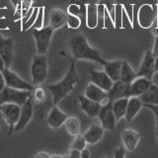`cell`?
Returning <instances> with one entry per match:
<instances>
[{
  "label": "cell",
  "instance_id": "277c9868",
  "mask_svg": "<svg viewBox=\"0 0 158 158\" xmlns=\"http://www.w3.org/2000/svg\"><path fill=\"white\" fill-rule=\"evenodd\" d=\"M32 94L33 91L30 90H21V89L5 86L0 92V104L14 103L19 106H22L32 96Z\"/></svg>",
  "mask_w": 158,
  "mask_h": 158
},
{
  "label": "cell",
  "instance_id": "f6af8a7d",
  "mask_svg": "<svg viewBox=\"0 0 158 158\" xmlns=\"http://www.w3.org/2000/svg\"><path fill=\"white\" fill-rule=\"evenodd\" d=\"M154 72H158V54L155 56V64H154Z\"/></svg>",
  "mask_w": 158,
  "mask_h": 158
},
{
  "label": "cell",
  "instance_id": "e575fe53",
  "mask_svg": "<svg viewBox=\"0 0 158 158\" xmlns=\"http://www.w3.org/2000/svg\"><path fill=\"white\" fill-rule=\"evenodd\" d=\"M34 0H22V5H21V18L25 17V15L32 7V4Z\"/></svg>",
  "mask_w": 158,
  "mask_h": 158
},
{
  "label": "cell",
  "instance_id": "f35d334b",
  "mask_svg": "<svg viewBox=\"0 0 158 158\" xmlns=\"http://www.w3.org/2000/svg\"><path fill=\"white\" fill-rule=\"evenodd\" d=\"M12 2L13 6L15 8V14H16L18 11H20L21 13V5H22V0H10Z\"/></svg>",
  "mask_w": 158,
  "mask_h": 158
},
{
  "label": "cell",
  "instance_id": "44dd1931",
  "mask_svg": "<svg viewBox=\"0 0 158 158\" xmlns=\"http://www.w3.org/2000/svg\"><path fill=\"white\" fill-rule=\"evenodd\" d=\"M104 128L101 125H92L83 135L84 138L89 144H95L100 141L104 136Z\"/></svg>",
  "mask_w": 158,
  "mask_h": 158
},
{
  "label": "cell",
  "instance_id": "e0dca14e",
  "mask_svg": "<svg viewBox=\"0 0 158 158\" xmlns=\"http://www.w3.org/2000/svg\"><path fill=\"white\" fill-rule=\"evenodd\" d=\"M78 100H79V104H80L81 110L85 113L89 118H94L98 117L99 112H100L101 107H102L100 103L91 100V99L87 98L85 95H80L78 97Z\"/></svg>",
  "mask_w": 158,
  "mask_h": 158
},
{
  "label": "cell",
  "instance_id": "d6a6232c",
  "mask_svg": "<svg viewBox=\"0 0 158 158\" xmlns=\"http://www.w3.org/2000/svg\"><path fill=\"white\" fill-rule=\"evenodd\" d=\"M81 22L82 20L79 16L76 15H71V14H67V19H66V25L68 28L70 29H78L81 26Z\"/></svg>",
  "mask_w": 158,
  "mask_h": 158
},
{
  "label": "cell",
  "instance_id": "ffe728a7",
  "mask_svg": "<svg viewBox=\"0 0 158 158\" xmlns=\"http://www.w3.org/2000/svg\"><path fill=\"white\" fill-rule=\"evenodd\" d=\"M143 107V104L139 97H130L127 102V112L125 115V118L127 123H131L135 117L140 111V109Z\"/></svg>",
  "mask_w": 158,
  "mask_h": 158
},
{
  "label": "cell",
  "instance_id": "ab89813d",
  "mask_svg": "<svg viewBox=\"0 0 158 158\" xmlns=\"http://www.w3.org/2000/svg\"><path fill=\"white\" fill-rule=\"evenodd\" d=\"M67 157L69 158H80V151L76 149H69Z\"/></svg>",
  "mask_w": 158,
  "mask_h": 158
},
{
  "label": "cell",
  "instance_id": "7bdbcfd3",
  "mask_svg": "<svg viewBox=\"0 0 158 158\" xmlns=\"http://www.w3.org/2000/svg\"><path fill=\"white\" fill-rule=\"evenodd\" d=\"M35 157H36V158H49V157H51V155H49L48 153H47V152H39V153H37L36 155H35Z\"/></svg>",
  "mask_w": 158,
  "mask_h": 158
},
{
  "label": "cell",
  "instance_id": "3957f363",
  "mask_svg": "<svg viewBox=\"0 0 158 158\" xmlns=\"http://www.w3.org/2000/svg\"><path fill=\"white\" fill-rule=\"evenodd\" d=\"M48 72V63L46 54H36L32 58L31 76L34 86L42 85L46 81Z\"/></svg>",
  "mask_w": 158,
  "mask_h": 158
},
{
  "label": "cell",
  "instance_id": "603a6c76",
  "mask_svg": "<svg viewBox=\"0 0 158 158\" xmlns=\"http://www.w3.org/2000/svg\"><path fill=\"white\" fill-rule=\"evenodd\" d=\"M67 13L60 9H52L49 13V26L54 31L59 28H61L64 24H66Z\"/></svg>",
  "mask_w": 158,
  "mask_h": 158
},
{
  "label": "cell",
  "instance_id": "5bb4252c",
  "mask_svg": "<svg viewBox=\"0 0 158 158\" xmlns=\"http://www.w3.org/2000/svg\"><path fill=\"white\" fill-rule=\"evenodd\" d=\"M67 117L68 116L66 114L63 113L56 105H53L52 108L51 109V111L48 114V118H47L48 126L49 127H52V130L57 131L64 123Z\"/></svg>",
  "mask_w": 158,
  "mask_h": 158
},
{
  "label": "cell",
  "instance_id": "4dcf8cb0",
  "mask_svg": "<svg viewBox=\"0 0 158 158\" xmlns=\"http://www.w3.org/2000/svg\"><path fill=\"white\" fill-rule=\"evenodd\" d=\"M38 12H39V7H34L33 12L29 15L28 18L26 19V21H24V22L21 24V25H22V27H21V30H22V31H27V30L31 29V28L33 27L35 20H36V18H37Z\"/></svg>",
  "mask_w": 158,
  "mask_h": 158
},
{
  "label": "cell",
  "instance_id": "f1b7e54d",
  "mask_svg": "<svg viewBox=\"0 0 158 158\" xmlns=\"http://www.w3.org/2000/svg\"><path fill=\"white\" fill-rule=\"evenodd\" d=\"M64 126L66 131L72 136H75L80 132V122L76 117H67L64 122Z\"/></svg>",
  "mask_w": 158,
  "mask_h": 158
},
{
  "label": "cell",
  "instance_id": "ac0fdd59",
  "mask_svg": "<svg viewBox=\"0 0 158 158\" xmlns=\"http://www.w3.org/2000/svg\"><path fill=\"white\" fill-rule=\"evenodd\" d=\"M152 80L143 76H137L131 83L130 86V97H139L144 94L152 85Z\"/></svg>",
  "mask_w": 158,
  "mask_h": 158
},
{
  "label": "cell",
  "instance_id": "7dc6e473",
  "mask_svg": "<svg viewBox=\"0 0 158 158\" xmlns=\"http://www.w3.org/2000/svg\"><path fill=\"white\" fill-rule=\"evenodd\" d=\"M1 39H2V36H1V35H0V41H1Z\"/></svg>",
  "mask_w": 158,
  "mask_h": 158
},
{
  "label": "cell",
  "instance_id": "83f0119b",
  "mask_svg": "<svg viewBox=\"0 0 158 158\" xmlns=\"http://www.w3.org/2000/svg\"><path fill=\"white\" fill-rule=\"evenodd\" d=\"M136 77H137L136 71L133 70V68L130 65V63H128L127 60H123L120 80L131 84Z\"/></svg>",
  "mask_w": 158,
  "mask_h": 158
},
{
  "label": "cell",
  "instance_id": "8fae6325",
  "mask_svg": "<svg viewBox=\"0 0 158 158\" xmlns=\"http://www.w3.org/2000/svg\"><path fill=\"white\" fill-rule=\"evenodd\" d=\"M157 18V4L149 6L143 5L138 11V22L142 28H149Z\"/></svg>",
  "mask_w": 158,
  "mask_h": 158
},
{
  "label": "cell",
  "instance_id": "ba28073f",
  "mask_svg": "<svg viewBox=\"0 0 158 158\" xmlns=\"http://www.w3.org/2000/svg\"><path fill=\"white\" fill-rule=\"evenodd\" d=\"M98 118L104 130L110 131H113L115 130L118 121L115 117V114L113 112L112 102L109 101L108 103L102 105L101 110L98 115Z\"/></svg>",
  "mask_w": 158,
  "mask_h": 158
},
{
  "label": "cell",
  "instance_id": "4316f807",
  "mask_svg": "<svg viewBox=\"0 0 158 158\" xmlns=\"http://www.w3.org/2000/svg\"><path fill=\"white\" fill-rule=\"evenodd\" d=\"M128 98H121V99H118V100H115L114 102H112L113 112L115 114L117 121L121 120L122 118H125Z\"/></svg>",
  "mask_w": 158,
  "mask_h": 158
},
{
  "label": "cell",
  "instance_id": "d4e9b609",
  "mask_svg": "<svg viewBox=\"0 0 158 158\" xmlns=\"http://www.w3.org/2000/svg\"><path fill=\"white\" fill-rule=\"evenodd\" d=\"M143 105H158V86L152 84L149 89L139 96Z\"/></svg>",
  "mask_w": 158,
  "mask_h": 158
},
{
  "label": "cell",
  "instance_id": "ee69618b",
  "mask_svg": "<svg viewBox=\"0 0 158 158\" xmlns=\"http://www.w3.org/2000/svg\"><path fill=\"white\" fill-rule=\"evenodd\" d=\"M6 86L5 85V81H4V77H3V73L2 71H0V92L2 91V89Z\"/></svg>",
  "mask_w": 158,
  "mask_h": 158
},
{
  "label": "cell",
  "instance_id": "30bf717a",
  "mask_svg": "<svg viewBox=\"0 0 158 158\" xmlns=\"http://www.w3.org/2000/svg\"><path fill=\"white\" fill-rule=\"evenodd\" d=\"M154 64H155V56L152 52V48L146 49L144 56H143L139 69H138V71H136V75L146 77L147 79L152 80L153 75L155 74Z\"/></svg>",
  "mask_w": 158,
  "mask_h": 158
},
{
  "label": "cell",
  "instance_id": "4fadbf2b",
  "mask_svg": "<svg viewBox=\"0 0 158 158\" xmlns=\"http://www.w3.org/2000/svg\"><path fill=\"white\" fill-rule=\"evenodd\" d=\"M130 86L131 84L123 82L122 80H118L114 82L112 88L108 91V98L110 102L121 98H128L130 95Z\"/></svg>",
  "mask_w": 158,
  "mask_h": 158
},
{
  "label": "cell",
  "instance_id": "74e56055",
  "mask_svg": "<svg viewBox=\"0 0 158 158\" xmlns=\"http://www.w3.org/2000/svg\"><path fill=\"white\" fill-rule=\"evenodd\" d=\"M69 3H75L80 7H87L88 4L92 3L91 0H68Z\"/></svg>",
  "mask_w": 158,
  "mask_h": 158
},
{
  "label": "cell",
  "instance_id": "60d3db41",
  "mask_svg": "<svg viewBox=\"0 0 158 158\" xmlns=\"http://www.w3.org/2000/svg\"><path fill=\"white\" fill-rule=\"evenodd\" d=\"M91 156V152L88 148H83V149L80 151V158H89Z\"/></svg>",
  "mask_w": 158,
  "mask_h": 158
},
{
  "label": "cell",
  "instance_id": "f546056e",
  "mask_svg": "<svg viewBox=\"0 0 158 158\" xmlns=\"http://www.w3.org/2000/svg\"><path fill=\"white\" fill-rule=\"evenodd\" d=\"M103 4L104 6L106 7V9L108 10L109 15L112 19V23L113 26L116 27V4H115V0H100V2Z\"/></svg>",
  "mask_w": 158,
  "mask_h": 158
},
{
  "label": "cell",
  "instance_id": "8992f818",
  "mask_svg": "<svg viewBox=\"0 0 158 158\" xmlns=\"http://www.w3.org/2000/svg\"><path fill=\"white\" fill-rule=\"evenodd\" d=\"M20 112H21V106L14 103H3L0 104V113L4 118V121L9 127L8 136H10L14 131V127L18 123Z\"/></svg>",
  "mask_w": 158,
  "mask_h": 158
},
{
  "label": "cell",
  "instance_id": "52a82bcc",
  "mask_svg": "<svg viewBox=\"0 0 158 158\" xmlns=\"http://www.w3.org/2000/svg\"><path fill=\"white\" fill-rule=\"evenodd\" d=\"M2 73H3L5 85L8 87L21 89V90H30V91H33L35 89V86L32 83H29L23 80L16 72L11 70L10 67H5L2 70Z\"/></svg>",
  "mask_w": 158,
  "mask_h": 158
},
{
  "label": "cell",
  "instance_id": "bcb514c9",
  "mask_svg": "<svg viewBox=\"0 0 158 158\" xmlns=\"http://www.w3.org/2000/svg\"><path fill=\"white\" fill-rule=\"evenodd\" d=\"M4 68H5V63L3 61V59L1 58V56H0V71H2Z\"/></svg>",
  "mask_w": 158,
  "mask_h": 158
},
{
  "label": "cell",
  "instance_id": "7402d4cb",
  "mask_svg": "<svg viewBox=\"0 0 158 158\" xmlns=\"http://www.w3.org/2000/svg\"><path fill=\"white\" fill-rule=\"evenodd\" d=\"M122 64L123 59H117V60L107 61L105 65H104V70L114 82L121 79Z\"/></svg>",
  "mask_w": 158,
  "mask_h": 158
},
{
  "label": "cell",
  "instance_id": "7a4b0ae2",
  "mask_svg": "<svg viewBox=\"0 0 158 158\" xmlns=\"http://www.w3.org/2000/svg\"><path fill=\"white\" fill-rule=\"evenodd\" d=\"M69 48L74 60L85 59V60L100 63L103 66L107 62L102 57L100 51L91 47L83 35H76L69 40Z\"/></svg>",
  "mask_w": 158,
  "mask_h": 158
},
{
  "label": "cell",
  "instance_id": "6da1fadb",
  "mask_svg": "<svg viewBox=\"0 0 158 158\" xmlns=\"http://www.w3.org/2000/svg\"><path fill=\"white\" fill-rule=\"evenodd\" d=\"M67 58L70 60V65H69V68L67 70V73L65 74V76L59 82L49 84V85L47 86V89L52 94V102L54 105H57L62 99L67 97L73 91L76 84L79 82V74L76 69L75 63H74V59L73 57L70 58L68 56Z\"/></svg>",
  "mask_w": 158,
  "mask_h": 158
},
{
  "label": "cell",
  "instance_id": "d590c367",
  "mask_svg": "<svg viewBox=\"0 0 158 158\" xmlns=\"http://www.w3.org/2000/svg\"><path fill=\"white\" fill-rule=\"evenodd\" d=\"M143 107H145L147 109H150L153 112L156 118V136L158 138V105H143Z\"/></svg>",
  "mask_w": 158,
  "mask_h": 158
},
{
  "label": "cell",
  "instance_id": "cb8c5ba5",
  "mask_svg": "<svg viewBox=\"0 0 158 158\" xmlns=\"http://www.w3.org/2000/svg\"><path fill=\"white\" fill-rule=\"evenodd\" d=\"M34 117L38 118V120H43L47 114L51 111V109L54 105L52 102V97H49L46 101L41 103H34Z\"/></svg>",
  "mask_w": 158,
  "mask_h": 158
},
{
  "label": "cell",
  "instance_id": "484cf974",
  "mask_svg": "<svg viewBox=\"0 0 158 158\" xmlns=\"http://www.w3.org/2000/svg\"><path fill=\"white\" fill-rule=\"evenodd\" d=\"M98 6L93 2L87 5L86 10V25L88 28L94 29L98 25Z\"/></svg>",
  "mask_w": 158,
  "mask_h": 158
},
{
  "label": "cell",
  "instance_id": "5b68a950",
  "mask_svg": "<svg viewBox=\"0 0 158 158\" xmlns=\"http://www.w3.org/2000/svg\"><path fill=\"white\" fill-rule=\"evenodd\" d=\"M54 30L48 25L46 27H43L42 29H34L33 30V37L36 41L37 46V52L39 54H47L49 44H51V40L52 37V34Z\"/></svg>",
  "mask_w": 158,
  "mask_h": 158
},
{
  "label": "cell",
  "instance_id": "1f68e13d",
  "mask_svg": "<svg viewBox=\"0 0 158 158\" xmlns=\"http://www.w3.org/2000/svg\"><path fill=\"white\" fill-rule=\"evenodd\" d=\"M86 140L85 138H84L83 135H78L74 136V139L72 140L71 144H70V149H76V150H79L81 151L83 148L86 147Z\"/></svg>",
  "mask_w": 158,
  "mask_h": 158
},
{
  "label": "cell",
  "instance_id": "836d02e7",
  "mask_svg": "<svg viewBox=\"0 0 158 158\" xmlns=\"http://www.w3.org/2000/svg\"><path fill=\"white\" fill-rule=\"evenodd\" d=\"M44 8L39 7V12L37 15V18L35 20L33 29H42L44 27Z\"/></svg>",
  "mask_w": 158,
  "mask_h": 158
},
{
  "label": "cell",
  "instance_id": "d6986e66",
  "mask_svg": "<svg viewBox=\"0 0 158 158\" xmlns=\"http://www.w3.org/2000/svg\"><path fill=\"white\" fill-rule=\"evenodd\" d=\"M140 139V135L133 128H127L122 132V142L126 150L133 151Z\"/></svg>",
  "mask_w": 158,
  "mask_h": 158
},
{
  "label": "cell",
  "instance_id": "7c38bea8",
  "mask_svg": "<svg viewBox=\"0 0 158 158\" xmlns=\"http://www.w3.org/2000/svg\"><path fill=\"white\" fill-rule=\"evenodd\" d=\"M89 78H90V82L94 83L98 87L105 91H109L112 88L114 81L109 77L108 74L105 72V70L99 71L95 70V69H91L89 71Z\"/></svg>",
  "mask_w": 158,
  "mask_h": 158
},
{
  "label": "cell",
  "instance_id": "2e32d148",
  "mask_svg": "<svg viewBox=\"0 0 158 158\" xmlns=\"http://www.w3.org/2000/svg\"><path fill=\"white\" fill-rule=\"evenodd\" d=\"M84 95L93 101L100 103L101 105H104V104L109 102L108 92L103 90L100 87H98L92 82H90L86 86L85 91H84Z\"/></svg>",
  "mask_w": 158,
  "mask_h": 158
},
{
  "label": "cell",
  "instance_id": "9a60e30c",
  "mask_svg": "<svg viewBox=\"0 0 158 158\" xmlns=\"http://www.w3.org/2000/svg\"><path fill=\"white\" fill-rule=\"evenodd\" d=\"M0 56L5 63V67H10L14 57V42L11 38H2L0 41Z\"/></svg>",
  "mask_w": 158,
  "mask_h": 158
},
{
  "label": "cell",
  "instance_id": "b9f144b4",
  "mask_svg": "<svg viewBox=\"0 0 158 158\" xmlns=\"http://www.w3.org/2000/svg\"><path fill=\"white\" fill-rule=\"evenodd\" d=\"M152 52L155 56L158 54V35H156L154 39V46H153V48H152Z\"/></svg>",
  "mask_w": 158,
  "mask_h": 158
},
{
  "label": "cell",
  "instance_id": "8d00e7d4",
  "mask_svg": "<svg viewBox=\"0 0 158 158\" xmlns=\"http://www.w3.org/2000/svg\"><path fill=\"white\" fill-rule=\"evenodd\" d=\"M125 153H126V148L122 144L121 146H118L117 149H115V152H114V157L123 158V157H125Z\"/></svg>",
  "mask_w": 158,
  "mask_h": 158
},
{
  "label": "cell",
  "instance_id": "9c48e42d",
  "mask_svg": "<svg viewBox=\"0 0 158 158\" xmlns=\"http://www.w3.org/2000/svg\"><path fill=\"white\" fill-rule=\"evenodd\" d=\"M34 117V104L33 98L30 97L28 100L21 106V112H20V117L18 123L14 127V131H21L28 126V123L31 122Z\"/></svg>",
  "mask_w": 158,
  "mask_h": 158
}]
</instances>
